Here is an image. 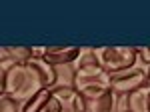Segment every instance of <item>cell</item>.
I'll return each mask as SVG.
<instances>
[{
    "label": "cell",
    "mask_w": 150,
    "mask_h": 112,
    "mask_svg": "<svg viewBox=\"0 0 150 112\" xmlns=\"http://www.w3.org/2000/svg\"><path fill=\"white\" fill-rule=\"evenodd\" d=\"M116 112H130V110H124V108H118Z\"/></svg>",
    "instance_id": "5bb4252c"
},
{
    "label": "cell",
    "mask_w": 150,
    "mask_h": 112,
    "mask_svg": "<svg viewBox=\"0 0 150 112\" xmlns=\"http://www.w3.org/2000/svg\"><path fill=\"white\" fill-rule=\"evenodd\" d=\"M72 86L82 98H98V96L112 92V78L96 62V64H86V66L76 68Z\"/></svg>",
    "instance_id": "7a4b0ae2"
},
{
    "label": "cell",
    "mask_w": 150,
    "mask_h": 112,
    "mask_svg": "<svg viewBox=\"0 0 150 112\" xmlns=\"http://www.w3.org/2000/svg\"><path fill=\"white\" fill-rule=\"evenodd\" d=\"M94 54H96V62L110 76L136 66V62H138L134 46H98V48H94Z\"/></svg>",
    "instance_id": "3957f363"
},
{
    "label": "cell",
    "mask_w": 150,
    "mask_h": 112,
    "mask_svg": "<svg viewBox=\"0 0 150 112\" xmlns=\"http://www.w3.org/2000/svg\"><path fill=\"white\" fill-rule=\"evenodd\" d=\"M74 72H76L74 64L58 66L56 68V84L54 86H72L74 84Z\"/></svg>",
    "instance_id": "8fae6325"
},
{
    "label": "cell",
    "mask_w": 150,
    "mask_h": 112,
    "mask_svg": "<svg viewBox=\"0 0 150 112\" xmlns=\"http://www.w3.org/2000/svg\"><path fill=\"white\" fill-rule=\"evenodd\" d=\"M34 58L32 46H2L0 48V72L8 70L14 64H22Z\"/></svg>",
    "instance_id": "52a82bcc"
},
{
    "label": "cell",
    "mask_w": 150,
    "mask_h": 112,
    "mask_svg": "<svg viewBox=\"0 0 150 112\" xmlns=\"http://www.w3.org/2000/svg\"><path fill=\"white\" fill-rule=\"evenodd\" d=\"M52 92L62 104V112H84V98L74 86H52Z\"/></svg>",
    "instance_id": "9c48e42d"
},
{
    "label": "cell",
    "mask_w": 150,
    "mask_h": 112,
    "mask_svg": "<svg viewBox=\"0 0 150 112\" xmlns=\"http://www.w3.org/2000/svg\"><path fill=\"white\" fill-rule=\"evenodd\" d=\"M22 112H62V104L50 88L40 90L36 96L20 106Z\"/></svg>",
    "instance_id": "5b68a950"
},
{
    "label": "cell",
    "mask_w": 150,
    "mask_h": 112,
    "mask_svg": "<svg viewBox=\"0 0 150 112\" xmlns=\"http://www.w3.org/2000/svg\"><path fill=\"white\" fill-rule=\"evenodd\" d=\"M80 46H46L44 60L54 68L68 66V64H76V60L80 58Z\"/></svg>",
    "instance_id": "8992f818"
},
{
    "label": "cell",
    "mask_w": 150,
    "mask_h": 112,
    "mask_svg": "<svg viewBox=\"0 0 150 112\" xmlns=\"http://www.w3.org/2000/svg\"><path fill=\"white\" fill-rule=\"evenodd\" d=\"M118 110V96L108 92L98 98H84V112H116Z\"/></svg>",
    "instance_id": "30bf717a"
},
{
    "label": "cell",
    "mask_w": 150,
    "mask_h": 112,
    "mask_svg": "<svg viewBox=\"0 0 150 112\" xmlns=\"http://www.w3.org/2000/svg\"><path fill=\"white\" fill-rule=\"evenodd\" d=\"M44 88H48L46 76L36 58L0 72V96H6L20 106Z\"/></svg>",
    "instance_id": "6da1fadb"
},
{
    "label": "cell",
    "mask_w": 150,
    "mask_h": 112,
    "mask_svg": "<svg viewBox=\"0 0 150 112\" xmlns=\"http://www.w3.org/2000/svg\"><path fill=\"white\" fill-rule=\"evenodd\" d=\"M136 56L140 64L150 66V46H136Z\"/></svg>",
    "instance_id": "4fadbf2b"
},
{
    "label": "cell",
    "mask_w": 150,
    "mask_h": 112,
    "mask_svg": "<svg viewBox=\"0 0 150 112\" xmlns=\"http://www.w3.org/2000/svg\"><path fill=\"white\" fill-rule=\"evenodd\" d=\"M110 78H112V92L116 96H126L130 92L146 86V82H148V68L132 66L128 70L112 74Z\"/></svg>",
    "instance_id": "277c9868"
},
{
    "label": "cell",
    "mask_w": 150,
    "mask_h": 112,
    "mask_svg": "<svg viewBox=\"0 0 150 112\" xmlns=\"http://www.w3.org/2000/svg\"><path fill=\"white\" fill-rule=\"evenodd\" d=\"M118 108L130 112H150V86L146 84L126 96H118Z\"/></svg>",
    "instance_id": "ba28073f"
},
{
    "label": "cell",
    "mask_w": 150,
    "mask_h": 112,
    "mask_svg": "<svg viewBox=\"0 0 150 112\" xmlns=\"http://www.w3.org/2000/svg\"><path fill=\"white\" fill-rule=\"evenodd\" d=\"M0 112H22V108L14 100L6 98V96H0Z\"/></svg>",
    "instance_id": "7c38bea8"
}]
</instances>
